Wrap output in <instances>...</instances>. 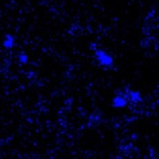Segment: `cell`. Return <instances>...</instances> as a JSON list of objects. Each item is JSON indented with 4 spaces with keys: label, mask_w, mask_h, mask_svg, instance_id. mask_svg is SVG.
I'll return each instance as SVG.
<instances>
[{
    "label": "cell",
    "mask_w": 159,
    "mask_h": 159,
    "mask_svg": "<svg viewBox=\"0 0 159 159\" xmlns=\"http://www.w3.org/2000/svg\"><path fill=\"white\" fill-rule=\"evenodd\" d=\"M95 56L96 59L98 61V63L104 66V67H111L113 65V58L112 56L108 53L107 52L103 51V50H97L95 52Z\"/></svg>",
    "instance_id": "1"
},
{
    "label": "cell",
    "mask_w": 159,
    "mask_h": 159,
    "mask_svg": "<svg viewBox=\"0 0 159 159\" xmlns=\"http://www.w3.org/2000/svg\"><path fill=\"white\" fill-rule=\"evenodd\" d=\"M128 98L127 96H123V95H117L113 98L112 101H111V105L112 107L116 108V109H122L125 108L127 103H128Z\"/></svg>",
    "instance_id": "2"
},
{
    "label": "cell",
    "mask_w": 159,
    "mask_h": 159,
    "mask_svg": "<svg viewBox=\"0 0 159 159\" xmlns=\"http://www.w3.org/2000/svg\"><path fill=\"white\" fill-rule=\"evenodd\" d=\"M126 96H127L129 101H132V102H135V103H138V102L142 101L141 94H140L139 91L129 90V91L127 92V95H126Z\"/></svg>",
    "instance_id": "3"
},
{
    "label": "cell",
    "mask_w": 159,
    "mask_h": 159,
    "mask_svg": "<svg viewBox=\"0 0 159 159\" xmlns=\"http://www.w3.org/2000/svg\"><path fill=\"white\" fill-rule=\"evenodd\" d=\"M14 44H15V37L12 35H7L3 41V46L6 49L11 50V48H13Z\"/></svg>",
    "instance_id": "4"
},
{
    "label": "cell",
    "mask_w": 159,
    "mask_h": 159,
    "mask_svg": "<svg viewBox=\"0 0 159 159\" xmlns=\"http://www.w3.org/2000/svg\"><path fill=\"white\" fill-rule=\"evenodd\" d=\"M19 62L23 65H25L28 62V55L25 53H21L19 54Z\"/></svg>",
    "instance_id": "5"
}]
</instances>
